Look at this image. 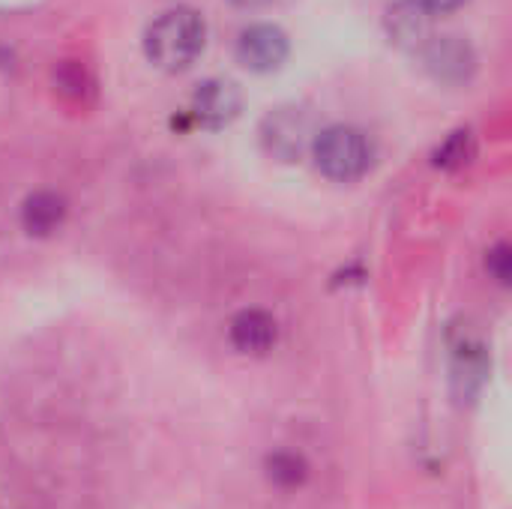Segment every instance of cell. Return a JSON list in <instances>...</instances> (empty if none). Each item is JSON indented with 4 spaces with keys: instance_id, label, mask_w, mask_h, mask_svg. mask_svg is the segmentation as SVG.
I'll return each instance as SVG.
<instances>
[{
    "instance_id": "8fae6325",
    "label": "cell",
    "mask_w": 512,
    "mask_h": 509,
    "mask_svg": "<svg viewBox=\"0 0 512 509\" xmlns=\"http://www.w3.org/2000/svg\"><path fill=\"white\" fill-rule=\"evenodd\" d=\"M267 474H270V480L276 486L294 489V486H300L306 480V462L300 456H294V453H276L267 462Z\"/></svg>"
},
{
    "instance_id": "5bb4252c",
    "label": "cell",
    "mask_w": 512,
    "mask_h": 509,
    "mask_svg": "<svg viewBox=\"0 0 512 509\" xmlns=\"http://www.w3.org/2000/svg\"><path fill=\"white\" fill-rule=\"evenodd\" d=\"M429 15H447V12H456V9H462L468 0H417Z\"/></svg>"
},
{
    "instance_id": "9c48e42d",
    "label": "cell",
    "mask_w": 512,
    "mask_h": 509,
    "mask_svg": "<svg viewBox=\"0 0 512 509\" xmlns=\"http://www.w3.org/2000/svg\"><path fill=\"white\" fill-rule=\"evenodd\" d=\"M66 219V201L57 192H33L21 207V225L33 237L57 231Z\"/></svg>"
},
{
    "instance_id": "4fadbf2b",
    "label": "cell",
    "mask_w": 512,
    "mask_h": 509,
    "mask_svg": "<svg viewBox=\"0 0 512 509\" xmlns=\"http://www.w3.org/2000/svg\"><path fill=\"white\" fill-rule=\"evenodd\" d=\"M486 264H489V273H492L498 282H510V264H512L510 246H498V249H492Z\"/></svg>"
},
{
    "instance_id": "52a82bcc",
    "label": "cell",
    "mask_w": 512,
    "mask_h": 509,
    "mask_svg": "<svg viewBox=\"0 0 512 509\" xmlns=\"http://www.w3.org/2000/svg\"><path fill=\"white\" fill-rule=\"evenodd\" d=\"M279 339L276 318L261 309H246L231 321V342L240 354H267Z\"/></svg>"
},
{
    "instance_id": "30bf717a",
    "label": "cell",
    "mask_w": 512,
    "mask_h": 509,
    "mask_svg": "<svg viewBox=\"0 0 512 509\" xmlns=\"http://www.w3.org/2000/svg\"><path fill=\"white\" fill-rule=\"evenodd\" d=\"M471 156H474V138H471V132L459 129L435 150V165L438 168H462L471 162Z\"/></svg>"
},
{
    "instance_id": "277c9868",
    "label": "cell",
    "mask_w": 512,
    "mask_h": 509,
    "mask_svg": "<svg viewBox=\"0 0 512 509\" xmlns=\"http://www.w3.org/2000/svg\"><path fill=\"white\" fill-rule=\"evenodd\" d=\"M420 54L426 72L441 84H465L477 69V54L462 36H429Z\"/></svg>"
},
{
    "instance_id": "8992f818",
    "label": "cell",
    "mask_w": 512,
    "mask_h": 509,
    "mask_svg": "<svg viewBox=\"0 0 512 509\" xmlns=\"http://www.w3.org/2000/svg\"><path fill=\"white\" fill-rule=\"evenodd\" d=\"M288 33L276 24H252L237 39V60L249 72H273L288 60Z\"/></svg>"
},
{
    "instance_id": "9a60e30c",
    "label": "cell",
    "mask_w": 512,
    "mask_h": 509,
    "mask_svg": "<svg viewBox=\"0 0 512 509\" xmlns=\"http://www.w3.org/2000/svg\"><path fill=\"white\" fill-rule=\"evenodd\" d=\"M234 6H240V9H258V6H264V3H270V0H231Z\"/></svg>"
},
{
    "instance_id": "6da1fadb",
    "label": "cell",
    "mask_w": 512,
    "mask_h": 509,
    "mask_svg": "<svg viewBox=\"0 0 512 509\" xmlns=\"http://www.w3.org/2000/svg\"><path fill=\"white\" fill-rule=\"evenodd\" d=\"M207 42V24L201 12L189 6H174L156 15L144 33V54L162 72H183L189 69Z\"/></svg>"
},
{
    "instance_id": "7c38bea8",
    "label": "cell",
    "mask_w": 512,
    "mask_h": 509,
    "mask_svg": "<svg viewBox=\"0 0 512 509\" xmlns=\"http://www.w3.org/2000/svg\"><path fill=\"white\" fill-rule=\"evenodd\" d=\"M57 87H60L63 93H69L72 99H81L84 90L90 87L84 66H81V63H63L60 72H57Z\"/></svg>"
},
{
    "instance_id": "7a4b0ae2",
    "label": "cell",
    "mask_w": 512,
    "mask_h": 509,
    "mask_svg": "<svg viewBox=\"0 0 512 509\" xmlns=\"http://www.w3.org/2000/svg\"><path fill=\"white\" fill-rule=\"evenodd\" d=\"M312 156L324 177L336 183H354L372 165V144L363 129L336 123L312 138Z\"/></svg>"
},
{
    "instance_id": "5b68a950",
    "label": "cell",
    "mask_w": 512,
    "mask_h": 509,
    "mask_svg": "<svg viewBox=\"0 0 512 509\" xmlns=\"http://www.w3.org/2000/svg\"><path fill=\"white\" fill-rule=\"evenodd\" d=\"M240 108H243V93H240V87L234 81H228V78H207L192 93L189 114L204 129H222V126H228L240 114Z\"/></svg>"
},
{
    "instance_id": "3957f363",
    "label": "cell",
    "mask_w": 512,
    "mask_h": 509,
    "mask_svg": "<svg viewBox=\"0 0 512 509\" xmlns=\"http://www.w3.org/2000/svg\"><path fill=\"white\" fill-rule=\"evenodd\" d=\"M312 141V120L297 105H282L270 111L261 123V144L270 156L294 162Z\"/></svg>"
},
{
    "instance_id": "ba28073f",
    "label": "cell",
    "mask_w": 512,
    "mask_h": 509,
    "mask_svg": "<svg viewBox=\"0 0 512 509\" xmlns=\"http://www.w3.org/2000/svg\"><path fill=\"white\" fill-rule=\"evenodd\" d=\"M387 33L396 45L405 48H423L429 42V24L432 15L417 0H399L387 9Z\"/></svg>"
}]
</instances>
